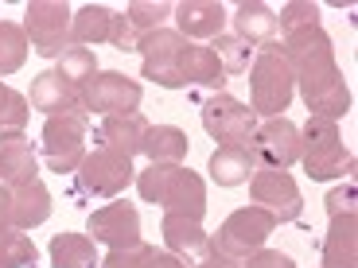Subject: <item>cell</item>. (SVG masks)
<instances>
[{
    "label": "cell",
    "mask_w": 358,
    "mask_h": 268,
    "mask_svg": "<svg viewBox=\"0 0 358 268\" xmlns=\"http://www.w3.org/2000/svg\"><path fill=\"white\" fill-rule=\"evenodd\" d=\"M280 51H285L288 66H292V78L300 86V98H304L308 113L339 121L350 109V86L343 78L339 63H335L331 36L323 27H308V31L288 36Z\"/></svg>",
    "instance_id": "1"
},
{
    "label": "cell",
    "mask_w": 358,
    "mask_h": 268,
    "mask_svg": "<svg viewBox=\"0 0 358 268\" xmlns=\"http://www.w3.org/2000/svg\"><path fill=\"white\" fill-rule=\"evenodd\" d=\"M136 191L144 202L164 206L168 214L195 222H203L206 214V183L183 163H148L144 171H136Z\"/></svg>",
    "instance_id": "2"
},
{
    "label": "cell",
    "mask_w": 358,
    "mask_h": 268,
    "mask_svg": "<svg viewBox=\"0 0 358 268\" xmlns=\"http://www.w3.org/2000/svg\"><path fill=\"white\" fill-rule=\"evenodd\" d=\"M296 98V78L288 66L285 51L277 43H265L261 51H253L250 63V109L257 117H280Z\"/></svg>",
    "instance_id": "3"
},
{
    "label": "cell",
    "mask_w": 358,
    "mask_h": 268,
    "mask_svg": "<svg viewBox=\"0 0 358 268\" xmlns=\"http://www.w3.org/2000/svg\"><path fill=\"white\" fill-rule=\"evenodd\" d=\"M300 163H304V171L315 183L355 175V156H350V148L339 136V121L308 117L304 133H300Z\"/></svg>",
    "instance_id": "4"
},
{
    "label": "cell",
    "mask_w": 358,
    "mask_h": 268,
    "mask_svg": "<svg viewBox=\"0 0 358 268\" xmlns=\"http://www.w3.org/2000/svg\"><path fill=\"white\" fill-rule=\"evenodd\" d=\"M273 230H277V218L273 214H265V210H257V206H242V210H234V214L218 225V233L210 237V253L238 268L245 257H253L257 249H265V241L273 237Z\"/></svg>",
    "instance_id": "5"
},
{
    "label": "cell",
    "mask_w": 358,
    "mask_h": 268,
    "mask_svg": "<svg viewBox=\"0 0 358 268\" xmlns=\"http://www.w3.org/2000/svg\"><path fill=\"white\" fill-rule=\"evenodd\" d=\"M86 128H90V117L82 109L63 117H47L39 148H43V163L55 175H71L86 160Z\"/></svg>",
    "instance_id": "6"
},
{
    "label": "cell",
    "mask_w": 358,
    "mask_h": 268,
    "mask_svg": "<svg viewBox=\"0 0 358 268\" xmlns=\"http://www.w3.org/2000/svg\"><path fill=\"white\" fill-rule=\"evenodd\" d=\"M71 20L74 12L63 0H31L24 8V36L36 47V54L59 59L71 47Z\"/></svg>",
    "instance_id": "7"
},
{
    "label": "cell",
    "mask_w": 358,
    "mask_h": 268,
    "mask_svg": "<svg viewBox=\"0 0 358 268\" xmlns=\"http://www.w3.org/2000/svg\"><path fill=\"white\" fill-rule=\"evenodd\" d=\"M250 198L257 210L277 218V225L285 222H300L304 214V198H300V187L288 171H277V168H257L250 175Z\"/></svg>",
    "instance_id": "8"
},
{
    "label": "cell",
    "mask_w": 358,
    "mask_h": 268,
    "mask_svg": "<svg viewBox=\"0 0 358 268\" xmlns=\"http://www.w3.org/2000/svg\"><path fill=\"white\" fill-rule=\"evenodd\" d=\"M141 98H144L141 82H133L129 74H121V70H98L78 94L82 109H90V113H106V117L136 113Z\"/></svg>",
    "instance_id": "9"
},
{
    "label": "cell",
    "mask_w": 358,
    "mask_h": 268,
    "mask_svg": "<svg viewBox=\"0 0 358 268\" xmlns=\"http://www.w3.org/2000/svg\"><path fill=\"white\" fill-rule=\"evenodd\" d=\"M250 156L257 168H277L288 171L292 163H300V128L288 121V117H268L253 128L250 136Z\"/></svg>",
    "instance_id": "10"
},
{
    "label": "cell",
    "mask_w": 358,
    "mask_h": 268,
    "mask_svg": "<svg viewBox=\"0 0 358 268\" xmlns=\"http://www.w3.org/2000/svg\"><path fill=\"white\" fill-rule=\"evenodd\" d=\"M203 128L210 140L218 144H250L253 128H257V113L245 101L230 98V94H210L203 101Z\"/></svg>",
    "instance_id": "11"
},
{
    "label": "cell",
    "mask_w": 358,
    "mask_h": 268,
    "mask_svg": "<svg viewBox=\"0 0 358 268\" xmlns=\"http://www.w3.org/2000/svg\"><path fill=\"white\" fill-rule=\"evenodd\" d=\"M74 179H78L82 195L113 198L133 183L136 171H133V160H125V156H113V152H106V148H94V152H86V160L78 163V175Z\"/></svg>",
    "instance_id": "12"
},
{
    "label": "cell",
    "mask_w": 358,
    "mask_h": 268,
    "mask_svg": "<svg viewBox=\"0 0 358 268\" xmlns=\"http://www.w3.org/2000/svg\"><path fill=\"white\" fill-rule=\"evenodd\" d=\"M187 39L179 36L176 27H156L148 36H141L136 51H141V70L148 82L164 89H183L179 86V74H176V63H179V51H183Z\"/></svg>",
    "instance_id": "13"
},
{
    "label": "cell",
    "mask_w": 358,
    "mask_h": 268,
    "mask_svg": "<svg viewBox=\"0 0 358 268\" xmlns=\"http://www.w3.org/2000/svg\"><path fill=\"white\" fill-rule=\"evenodd\" d=\"M86 237L94 245L98 241L109 245V249H133V245H141V214H136V206H129V202L98 206L86 218Z\"/></svg>",
    "instance_id": "14"
},
{
    "label": "cell",
    "mask_w": 358,
    "mask_h": 268,
    "mask_svg": "<svg viewBox=\"0 0 358 268\" xmlns=\"http://www.w3.org/2000/svg\"><path fill=\"white\" fill-rule=\"evenodd\" d=\"M171 16H176V31L187 43L191 39H218L226 20H230L218 0H183V4L171 8Z\"/></svg>",
    "instance_id": "15"
},
{
    "label": "cell",
    "mask_w": 358,
    "mask_h": 268,
    "mask_svg": "<svg viewBox=\"0 0 358 268\" xmlns=\"http://www.w3.org/2000/svg\"><path fill=\"white\" fill-rule=\"evenodd\" d=\"M176 74H179V86H206V89L226 86V74H222V66H218L215 51L203 47V43H183Z\"/></svg>",
    "instance_id": "16"
},
{
    "label": "cell",
    "mask_w": 358,
    "mask_h": 268,
    "mask_svg": "<svg viewBox=\"0 0 358 268\" xmlns=\"http://www.w3.org/2000/svg\"><path fill=\"white\" fill-rule=\"evenodd\" d=\"M164 245H168L171 257H191V260H203L210 253V233L203 230V222L195 218H179V214H164Z\"/></svg>",
    "instance_id": "17"
},
{
    "label": "cell",
    "mask_w": 358,
    "mask_h": 268,
    "mask_svg": "<svg viewBox=\"0 0 358 268\" xmlns=\"http://www.w3.org/2000/svg\"><path fill=\"white\" fill-rule=\"evenodd\" d=\"M144 133H148V121H144L141 113L106 117V121L98 125V140H101V148H106V152H113V156H125V160H133V156L141 152Z\"/></svg>",
    "instance_id": "18"
},
{
    "label": "cell",
    "mask_w": 358,
    "mask_h": 268,
    "mask_svg": "<svg viewBox=\"0 0 358 268\" xmlns=\"http://www.w3.org/2000/svg\"><path fill=\"white\" fill-rule=\"evenodd\" d=\"M358 265V218L335 214L323 237V268H355Z\"/></svg>",
    "instance_id": "19"
},
{
    "label": "cell",
    "mask_w": 358,
    "mask_h": 268,
    "mask_svg": "<svg viewBox=\"0 0 358 268\" xmlns=\"http://www.w3.org/2000/svg\"><path fill=\"white\" fill-rule=\"evenodd\" d=\"M206 171H210V179L218 187H242V183H250L257 163H253L245 144H218L210 152V160H206Z\"/></svg>",
    "instance_id": "20"
},
{
    "label": "cell",
    "mask_w": 358,
    "mask_h": 268,
    "mask_svg": "<svg viewBox=\"0 0 358 268\" xmlns=\"http://www.w3.org/2000/svg\"><path fill=\"white\" fill-rule=\"evenodd\" d=\"M234 24V36L242 39V43L250 47H265L273 43V36H277V12L268 8V4H261V0H245V4H238L230 16Z\"/></svg>",
    "instance_id": "21"
},
{
    "label": "cell",
    "mask_w": 358,
    "mask_h": 268,
    "mask_svg": "<svg viewBox=\"0 0 358 268\" xmlns=\"http://www.w3.org/2000/svg\"><path fill=\"white\" fill-rule=\"evenodd\" d=\"M12 191V225L16 230H36L51 218V191L31 179V183H20V187H8Z\"/></svg>",
    "instance_id": "22"
},
{
    "label": "cell",
    "mask_w": 358,
    "mask_h": 268,
    "mask_svg": "<svg viewBox=\"0 0 358 268\" xmlns=\"http://www.w3.org/2000/svg\"><path fill=\"white\" fill-rule=\"evenodd\" d=\"M31 109H39L47 117H63V113L82 109V101H78V89L74 86H66L55 70H43L31 82Z\"/></svg>",
    "instance_id": "23"
},
{
    "label": "cell",
    "mask_w": 358,
    "mask_h": 268,
    "mask_svg": "<svg viewBox=\"0 0 358 268\" xmlns=\"http://www.w3.org/2000/svg\"><path fill=\"white\" fill-rule=\"evenodd\" d=\"M36 175H39V156H36V148H31L27 136L0 140V183H4V187L31 183Z\"/></svg>",
    "instance_id": "24"
},
{
    "label": "cell",
    "mask_w": 358,
    "mask_h": 268,
    "mask_svg": "<svg viewBox=\"0 0 358 268\" xmlns=\"http://www.w3.org/2000/svg\"><path fill=\"white\" fill-rule=\"evenodd\" d=\"M187 148H191L187 133L176 128V125H148L144 144H141V152L148 156L152 163H183Z\"/></svg>",
    "instance_id": "25"
},
{
    "label": "cell",
    "mask_w": 358,
    "mask_h": 268,
    "mask_svg": "<svg viewBox=\"0 0 358 268\" xmlns=\"http://www.w3.org/2000/svg\"><path fill=\"white\" fill-rule=\"evenodd\" d=\"M47 257H51V268H94L98 265V245L86 233H59L47 245Z\"/></svg>",
    "instance_id": "26"
},
{
    "label": "cell",
    "mask_w": 358,
    "mask_h": 268,
    "mask_svg": "<svg viewBox=\"0 0 358 268\" xmlns=\"http://www.w3.org/2000/svg\"><path fill=\"white\" fill-rule=\"evenodd\" d=\"M109 24H113V12L106 4H82L71 20V43L74 47L109 43Z\"/></svg>",
    "instance_id": "27"
},
{
    "label": "cell",
    "mask_w": 358,
    "mask_h": 268,
    "mask_svg": "<svg viewBox=\"0 0 358 268\" xmlns=\"http://www.w3.org/2000/svg\"><path fill=\"white\" fill-rule=\"evenodd\" d=\"M55 74L66 82V86H74L82 94V86H86L94 74H98V59H94V51L90 47H66L63 54H59V63H55Z\"/></svg>",
    "instance_id": "28"
},
{
    "label": "cell",
    "mask_w": 358,
    "mask_h": 268,
    "mask_svg": "<svg viewBox=\"0 0 358 268\" xmlns=\"http://www.w3.org/2000/svg\"><path fill=\"white\" fill-rule=\"evenodd\" d=\"M27 128V98L12 86H0V140L24 136Z\"/></svg>",
    "instance_id": "29"
},
{
    "label": "cell",
    "mask_w": 358,
    "mask_h": 268,
    "mask_svg": "<svg viewBox=\"0 0 358 268\" xmlns=\"http://www.w3.org/2000/svg\"><path fill=\"white\" fill-rule=\"evenodd\" d=\"M27 51H31V43H27L24 27L0 24V74H16L27 63Z\"/></svg>",
    "instance_id": "30"
},
{
    "label": "cell",
    "mask_w": 358,
    "mask_h": 268,
    "mask_svg": "<svg viewBox=\"0 0 358 268\" xmlns=\"http://www.w3.org/2000/svg\"><path fill=\"white\" fill-rule=\"evenodd\" d=\"M36 257L39 249L24 230H12L0 237V268H27V265L36 268Z\"/></svg>",
    "instance_id": "31"
},
{
    "label": "cell",
    "mask_w": 358,
    "mask_h": 268,
    "mask_svg": "<svg viewBox=\"0 0 358 268\" xmlns=\"http://www.w3.org/2000/svg\"><path fill=\"white\" fill-rule=\"evenodd\" d=\"M210 51H215L222 74H242V70H250V63H253V47L242 43L238 36H218Z\"/></svg>",
    "instance_id": "32"
},
{
    "label": "cell",
    "mask_w": 358,
    "mask_h": 268,
    "mask_svg": "<svg viewBox=\"0 0 358 268\" xmlns=\"http://www.w3.org/2000/svg\"><path fill=\"white\" fill-rule=\"evenodd\" d=\"M168 16H171V4H164V0H133L125 8V20L133 24L136 36H148V31L164 27Z\"/></svg>",
    "instance_id": "33"
},
{
    "label": "cell",
    "mask_w": 358,
    "mask_h": 268,
    "mask_svg": "<svg viewBox=\"0 0 358 268\" xmlns=\"http://www.w3.org/2000/svg\"><path fill=\"white\" fill-rule=\"evenodd\" d=\"M308 27H320V4H312V0H292V4H285L277 16V31L280 36H296V31H308Z\"/></svg>",
    "instance_id": "34"
},
{
    "label": "cell",
    "mask_w": 358,
    "mask_h": 268,
    "mask_svg": "<svg viewBox=\"0 0 358 268\" xmlns=\"http://www.w3.org/2000/svg\"><path fill=\"white\" fill-rule=\"evenodd\" d=\"M148 249L152 245H133V249H109V257L101 260V268H144V260H148Z\"/></svg>",
    "instance_id": "35"
},
{
    "label": "cell",
    "mask_w": 358,
    "mask_h": 268,
    "mask_svg": "<svg viewBox=\"0 0 358 268\" xmlns=\"http://www.w3.org/2000/svg\"><path fill=\"white\" fill-rule=\"evenodd\" d=\"M109 43L117 47V51H136V43H141V36L133 31V24H129L125 16H113V24H109Z\"/></svg>",
    "instance_id": "36"
},
{
    "label": "cell",
    "mask_w": 358,
    "mask_h": 268,
    "mask_svg": "<svg viewBox=\"0 0 358 268\" xmlns=\"http://www.w3.org/2000/svg\"><path fill=\"white\" fill-rule=\"evenodd\" d=\"M238 268H296V260L280 249H257L253 257H245Z\"/></svg>",
    "instance_id": "37"
},
{
    "label": "cell",
    "mask_w": 358,
    "mask_h": 268,
    "mask_svg": "<svg viewBox=\"0 0 358 268\" xmlns=\"http://www.w3.org/2000/svg\"><path fill=\"white\" fill-rule=\"evenodd\" d=\"M350 210H355V183H343V187H335L331 195H327V214H350Z\"/></svg>",
    "instance_id": "38"
},
{
    "label": "cell",
    "mask_w": 358,
    "mask_h": 268,
    "mask_svg": "<svg viewBox=\"0 0 358 268\" xmlns=\"http://www.w3.org/2000/svg\"><path fill=\"white\" fill-rule=\"evenodd\" d=\"M16 225H12V191L0 183V237L4 233H12Z\"/></svg>",
    "instance_id": "39"
},
{
    "label": "cell",
    "mask_w": 358,
    "mask_h": 268,
    "mask_svg": "<svg viewBox=\"0 0 358 268\" xmlns=\"http://www.w3.org/2000/svg\"><path fill=\"white\" fill-rule=\"evenodd\" d=\"M144 268H183V265H179V257H171V253L148 249V260H144Z\"/></svg>",
    "instance_id": "40"
},
{
    "label": "cell",
    "mask_w": 358,
    "mask_h": 268,
    "mask_svg": "<svg viewBox=\"0 0 358 268\" xmlns=\"http://www.w3.org/2000/svg\"><path fill=\"white\" fill-rule=\"evenodd\" d=\"M195 268H234V265H226L222 257H215V253H206L203 260H195Z\"/></svg>",
    "instance_id": "41"
}]
</instances>
